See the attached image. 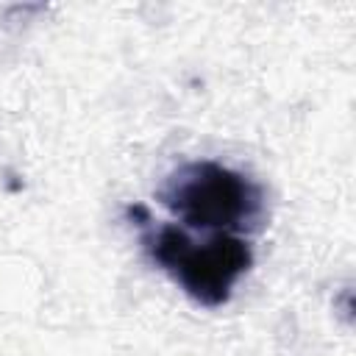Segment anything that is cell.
<instances>
[{
	"label": "cell",
	"instance_id": "1",
	"mask_svg": "<svg viewBox=\"0 0 356 356\" xmlns=\"http://www.w3.org/2000/svg\"><path fill=\"white\" fill-rule=\"evenodd\" d=\"M161 203L192 228H217L222 234L253 228L264 211L261 189L214 161H189L178 167L159 189Z\"/></svg>",
	"mask_w": 356,
	"mask_h": 356
},
{
	"label": "cell",
	"instance_id": "2",
	"mask_svg": "<svg viewBox=\"0 0 356 356\" xmlns=\"http://www.w3.org/2000/svg\"><path fill=\"white\" fill-rule=\"evenodd\" d=\"M145 248L189 298L203 306H222L239 275L248 273L253 253L250 245L234 234H217L203 245L186 239L175 225H161L145 234Z\"/></svg>",
	"mask_w": 356,
	"mask_h": 356
}]
</instances>
